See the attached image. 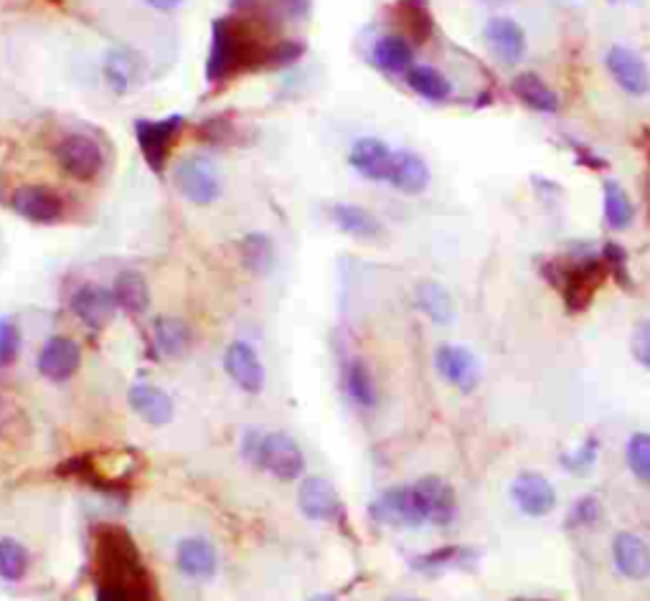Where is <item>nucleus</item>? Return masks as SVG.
<instances>
[{"label": "nucleus", "mask_w": 650, "mask_h": 601, "mask_svg": "<svg viewBox=\"0 0 650 601\" xmlns=\"http://www.w3.org/2000/svg\"><path fill=\"white\" fill-rule=\"evenodd\" d=\"M270 47H264L249 23L242 18H217L211 23V49L207 59L209 84H224L227 79L242 71L267 69Z\"/></svg>", "instance_id": "f257e3e1"}, {"label": "nucleus", "mask_w": 650, "mask_h": 601, "mask_svg": "<svg viewBox=\"0 0 650 601\" xmlns=\"http://www.w3.org/2000/svg\"><path fill=\"white\" fill-rule=\"evenodd\" d=\"M247 454L249 460L260 462L267 472L282 482L298 480L306 470V454H302L300 444L282 432L254 434V442L252 437H247Z\"/></svg>", "instance_id": "f03ea898"}, {"label": "nucleus", "mask_w": 650, "mask_h": 601, "mask_svg": "<svg viewBox=\"0 0 650 601\" xmlns=\"http://www.w3.org/2000/svg\"><path fill=\"white\" fill-rule=\"evenodd\" d=\"M186 128L183 114H171V118L163 120H136V138L138 148L146 158L148 168L153 170L156 176L166 173L168 158H171V150L181 138Z\"/></svg>", "instance_id": "7ed1b4c3"}, {"label": "nucleus", "mask_w": 650, "mask_h": 601, "mask_svg": "<svg viewBox=\"0 0 650 601\" xmlns=\"http://www.w3.org/2000/svg\"><path fill=\"white\" fill-rule=\"evenodd\" d=\"M173 183L186 201L209 206L221 196V178L209 158L189 156L173 168Z\"/></svg>", "instance_id": "20e7f679"}, {"label": "nucleus", "mask_w": 650, "mask_h": 601, "mask_svg": "<svg viewBox=\"0 0 650 601\" xmlns=\"http://www.w3.org/2000/svg\"><path fill=\"white\" fill-rule=\"evenodd\" d=\"M57 160L61 170L74 181H94L104 168V152L87 134H67L57 146Z\"/></svg>", "instance_id": "39448f33"}, {"label": "nucleus", "mask_w": 650, "mask_h": 601, "mask_svg": "<svg viewBox=\"0 0 650 601\" xmlns=\"http://www.w3.org/2000/svg\"><path fill=\"white\" fill-rule=\"evenodd\" d=\"M371 515L379 523L387 525H422L427 523L420 495H417L414 484H402V488H391L371 502Z\"/></svg>", "instance_id": "423d86ee"}, {"label": "nucleus", "mask_w": 650, "mask_h": 601, "mask_svg": "<svg viewBox=\"0 0 650 601\" xmlns=\"http://www.w3.org/2000/svg\"><path fill=\"white\" fill-rule=\"evenodd\" d=\"M13 211L31 223H59L64 219V201L49 186H21L11 199Z\"/></svg>", "instance_id": "0eeeda50"}, {"label": "nucleus", "mask_w": 650, "mask_h": 601, "mask_svg": "<svg viewBox=\"0 0 650 601\" xmlns=\"http://www.w3.org/2000/svg\"><path fill=\"white\" fill-rule=\"evenodd\" d=\"M604 64H608V71L622 92H628L633 97H643L650 92L648 64L633 49L612 47L608 51V57H604Z\"/></svg>", "instance_id": "6e6552de"}, {"label": "nucleus", "mask_w": 650, "mask_h": 601, "mask_svg": "<svg viewBox=\"0 0 650 601\" xmlns=\"http://www.w3.org/2000/svg\"><path fill=\"white\" fill-rule=\"evenodd\" d=\"M79 365H82V351L67 335L49 338L39 353V371L43 379L53 383L69 381L79 371Z\"/></svg>", "instance_id": "1a4fd4ad"}, {"label": "nucleus", "mask_w": 650, "mask_h": 601, "mask_svg": "<svg viewBox=\"0 0 650 601\" xmlns=\"http://www.w3.org/2000/svg\"><path fill=\"white\" fill-rule=\"evenodd\" d=\"M434 365H438L442 379L462 393L476 391V385L480 383V365L468 348L440 345L438 355H434Z\"/></svg>", "instance_id": "9d476101"}, {"label": "nucleus", "mask_w": 650, "mask_h": 601, "mask_svg": "<svg viewBox=\"0 0 650 601\" xmlns=\"http://www.w3.org/2000/svg\"><path fill=\"white\" fill-rule=\"evenodd\" d=\"M394 156L397 152L391 150L384 140L361 138L353 142L349 163L356 173L369 178V181L389 183L391 168H394Z\"/></svg>", "instance_id": "9b49d317"}, {"label": "nucleus", "mask_w": 650, "mask_h": 601, "mask_svg": "<svg viewBox=\"0 0 650 601\" xmlns=\"http://www.w3.org/2000/svg\"><path fill=\"white\" fill-rule=\"evenodd\" d=\"M511 495L521 513L531 518L547 515L557 505V490L539 472H521L511 484Z\"/></svg>", "instance_id": "f8f14e48"}, {"label": "nucleus", "mask_w": 650, "mask_h": 601, "mask_svg": "<svg viewBox=\"0 0 650 601\" xmlns=\"http://www.w3.org/2000/svg\"><path fill=\"white\" fill-rule=\"evenodd\" d=\"M486 43L503 67H516L527 53V33L513 18H491L486 26Z\"/></svg>", "instance_id": "ddd939ff"}, {"label": "nucleus", "mask_w": 650, "mask_h": 601, "mask_svg": "<svg viewBox=\"0 0 650 601\" xmlns=\"http://www.w3.org/2000/svg\"><path fill=\"white\" fill-rule=\"evenodd\" d=\"M114 310H118V300L112 290H104L100 284L79 287L71 298V312L92 330H102L114 318Z\"/></svg>", "instance_id": "4468645a"}, {"label": "nucleus", "mask_w": 650, "mask_h": 601, "mask_svg": "<svg viewBox=\"0 0 650 601\" xmlns=\"http://www.w3.org/2000/svg\"><path fill=\"white\" fill-rule=\"evenodd\" d=\"M224 368L229 373V379L234 381L239 389L247 393H260L264 385V365L260 361V355L249 343H231L224 353Z\"/></svg>", "instance_id": "2eb2a0df"}, {"label": "nucleus", "mask_w": 650, "mask_h": 601, "mask_svg": "<svg viewBox=\"0 0 650 601\" xmlns=\"http://www.w3.org/2000/svg\"><path fill=\"white\" fill-rule=\"evenodd\" d=\"M414 490L417 495H420L427 523L448 525L450 520L456 518L458 510L456 490H452L442 478H422L420 482H414Z\"/></svg>", "instance_id": "dca6fc26"}, {"label": "nucleus", "mask_w": 650, "mask_h": 601, "mask_svg": "<svg viewBox=\"0 0 650 601\" xmlns=\"http://www.w3.org/2000/svg\"><path fill=\"white\" fill-rule=\"evenodd\" d=\"M612 559L626 579L643 581L650 577V545L636 533H618L612 543Z\"/></svg>", "instance_id": "f3484780"}, {"label": "nucleus", "mask_w": 650, "mask_h": 601, "mask_svg": "<svg viewBox=\"0 0 650 601\" xmlns=\"http://www.w3.org/2000/svg\"><path fill=\"white\" fill-rule=\"evenodd\" d=\"M300 510L310 520H333L341 513V498L336 488L323 478H308L298 490Z\"/></svg>", "instance_id": "a211bd4d"}, {"label": "nucleus", "mask_w": 650, "mask_h": 601, "mask_svg": "<svg viewBox=\"0 0 650 601\" xmlns=\"http://www.w3.org/2000/svg\"><path fill=\"white\" fill-rule=\"evenodd\" d=\"M176 563L189 579H211L219 569V555L207 538H186L176 549Z\"/></svg>", "instance_id": "6ab92c4d"}, {"label": "nucleus", "mask_w": 650, "mask_h": 601, "mask_svg": "<svg viewBox=\"0 0 650 601\" xmlns=\"http://www.w3.org/2000/svg\"><path fill=\"white\" fill-rule=\"evenodd\" d=\"M128 401L138 411V417H142L153 427H166L173 419V401L158 385L136 383L128 393Z\"/></svg>", "instance_id": "aec40b11"}, {"label": "nucleus", "mask_w": 650, "mask_h": 601, "mask_svg": "<svg viewBox=\"0 0 650 601\" xmlns=\"http://www.w3.org/2000/svg\"><path fill=\"white\" fill-rule=\"evenodd\" d=\"M389 186H394L397 191L407 196L422 193L427 186H430V168H427L424 160L417 156V152L399 150L394 156V168H391Z\"/></svg>", "instance_id": "412c9836"}, {"label": "nucleus", "mask_w": 650, "mask_h": 601, "mask_svg": "<svg viewBox=\"0 0 650 601\" xmlns=\"http://www.w3.org/2000/svg\"><path fill=\"white\" fill-rule=\"evenodd\" d=\"M412 59H414L412 43H409L404 36L394 33L384 36V39H379L371 49L373 67L389 71V74H402V71L407 74V71L412 69Z\"/></svg>", "instance_id": "4be33fe9"}, {"label": "nucleus", "mask_w": 650, "mask_h": 601, "mask_svg": "<svg viewBox=\"0 0 650 601\" xmlns=\"http://www.w3.org/2000/svg\"><path fill=\"white\" fill-rule=\"evenodd\" d=\"M511 89H513L516 100H519L521 104H527L529 110H537V112L559 110V97L554 89H551L541 77L531 74V71H523V74L513 77Z\"/></svg>", "instance_id": "5701e85b"}, {"label": "nucleus", "mask_w": 650, "mask_h": 601, "mask_svg": "<svg viewBox=\"0 0 650 601\" xmlns=\"http://www.w3.org/2000/svg\"><path fill=\"white\" fill-rule=\"evenodd\" d=\"M112 294L118 300V308H122L130 315H140L150 308V287L146 277L136 269H124L118 274V280L112 284Z\"/></svg>", "instance_id": "b1692460"}, {"label": "nucleus", "mask_w": 650, "mask_h": 601, "mask_svg": "<svg viewBox=\"0 0 650 601\" xmlns=\"http://www.w3.org/2000/svg\"><path fill=\"white\" fill-rule=\"evenodd\" d=\"M331 219L336 227L343 231V234L356 237V239H377L381 234L379 219L369 213L367 209L353 203H336L331 206Z\"/></svg>", "instance_id": "393cba45"}, {"label": "nucleus", "mask_w": 650, "mask_h": 601, "mask_svg": "<svg viewBox=\"0 0 650 601\" xmlns=\"http://www.w3.org/2000/svg\"><path fill=\"white\" fill-rule=\"evenodd\" d=\"M417 304L438 325H450L452 318H456V302L440 282L427 280L417 284Z\"/></svg>", "instance_id": "a878e982"}, {"label": "nucleus", "mask_w": 650, "mask_h": 601, "mask_svg": "<svg viewBox=\"0 0 650 601\" xmlns=\"http://www.w3.org/2000/svg\"><path fill=\"white\" fill-rule=\"evenodd\" d=\"M153 335L160 353L168 358H181L191 345V330L181 318L160 315L153 322Z\"/></svg>", "instance_id": "bb28decb"}, {"label": "nucleus", "mask_w": 650, "mask_h": 601, "mask_svg": "<svg viewBox=\"0 0 650 601\" xmlns=\"http://www.w3.org/2000/svg\"><path fill=\"white\" fill-rule=\"evenodd\" d=\"M567 302L572 308H582V304L592 298V290L600 282V264L598 262H580L567 267Z\"/></svg>", "instance_id": "cd10ccee"}, {"label": "nucleus", "mask_w": 650, "mask_h": 601, "mask_svg": "<svg viewBox=\"0 0 650 601\" xmlns=\"http://www.w3.org/2000/svg\"><path fill=\"white\" fill-rule=\"evenodd\" d=\"M407 84L412 87L424 100L430 102H444L452 94V84L444 79L438 69L432 67H412L407 71Z\"/></svg>", "instance_id": "c85d7f7f"}, {"label": "nucleus", "mask_w": 650, "mask_h": 601, "mask_svg": "<svg viewBox=\"0 0 650 601\" xmlns=\"http://www.w3.org/2000/svg\"><path fill=\"white\" fill-rule=\"evenodd\" d=\"M346 391H349V397L353 399V403H359V407L363 409L377 407V399H379L377 383H373L369 365L359 361V358L346 368Z\"/></svg>", "instance_id": "c756f323"}, {"label": "nucleus", "mask_w": 650, "mask_h": 601, "mask_svg": "<svg viewBox=\"0 0 650 601\" xmlns=\"http://www.w3.org/2000/svg\"><path fill=\"white\" fill-rule=\"evenodd\" d=\"M604 221L610 229H628L633 221V203H630L628 193L616 181L604 183Z\"/></svg>", "instance_id": "7c9ffc66"}, {"label": "nucleus", "mask_w": 650, "mask_h": 601, "mask_svg": "<svg viewBox=\"0 0 650 601\" xmlns=\"http://www.w3.org/2000/svg\"><path fill=\"white\" fill-rule=\"evenodd\" d=\"M242 262L252 274H267L272 267V259H274V249H272V241L270 237L264 234H249L242 241Z\"/></svg>", "instance_id": "2f4dec72"}, {"label": "nucleus", "mask_w": 650, "mask_h": 601, "mask_svg": "<svg viewBox=\"0 0 650 601\" xmlns=\"http://www.w3.org/2000/svg\"><path fill=\"white\" fill-rule=\"evenodd\" d=\"M29 571V551L13 538L0 541V579L3 581H21Z\"/></svg>", "instance_id": "473e14b6"}, {"label": "nucleus", "mask_w": 650, "mask_h": 601, "mask_svg": "<svg viewBox=\"0 0 650 601\" xmlns=\"http://www.w3.org/2000/svg\"><path fill=\"white\" fill-rule=\"evenodd\" d=\"M476 551L470 549H460V545H450V549H440V551H432L427 555H420V559H414V569L417 571H444V569H456L462 567V563L473 561L476 559Z\"/></svg>", "instance_id": "72a5a7b5"}, {"label": "nucleus", "mask_w": 650, "mask_h": 601, "mask_svg": "<svg viewBox=\"0 0 650 601\" xmlns=\"http://www.w3.org/2000/svg\"><path fill=\"white\" fill-rule=\"evenodd\" d=\"M397 11H399V18H402V23L407 26V31L412 33L417 41L430 39L432 16L430 11H427L424 0H402Z\"/></svg>", "instance_id": "f704fd0d"}, {"label": "nucleus", "mask_w": 650, "mask_h": 601, "mask_svg": "<svg viewBox=\"0 0 650 601\" xmlns=\"http://www.w3.org/2000/svg\"><path fill=\"white\" fill-rule=\"evenodd\" d=\"M628 464L638 480L650 484V434H636L628 442Z\"/></svg>", "instance_id": "c9c22d12"}, {"label": "nucleus", "mask_w": 650, "mask_h": 601, "mask_svg": "<svg viewBox=\"0 0 650 601\" xmlns=\"http://www.w3.org/2000/svg\"><path fill=\"white\" fill-rule=\"evenodd\" d=\"M104 77L107 84H110L114 92L124 94L132 84V67L130 59L124 53H107L104 59Z\"/></svg>", "instance_id": "e433bc0d"}, {"label": "nucleus", "mask_w": 650, "mask_h": 601, "mask_svg": "<svg viewBox=\"0 0 650 601\" xmlns=\"http://www.w3.org/2000/svg\"><path fill=\"white\" fill-rule=\"evenodd\" d=\"M21 351V330L13 320L0 318V368L11 365Z\"/></svg>", "instance_id": "4c0bfd02"}, {"label": "nucleus", "mask_w": 650, "mask_h": 601, "mask_svg": "<svg viewBox=\"0 0 650 601\" xmlns=\"http://www.w3.org/2000/svg\"><path fill=\"white\" fill-rule=\"evenodd\" d=\"M306 53V43L302 41H278L272 43L270 59H267V69H284L292 67Z\"/></svg>", "instance_id": "58836bf2"}, {"label": "nucleus", "mask_w": 650, "mask_h": 601, "mask_svg": "<svg viewBox=\"0 0 650 601\" xmlns=\"http://www.w3.org/2000/svg\"><path fill=\"white\" fill-rule=\"evenodd\" d=\"M602 515V508L598 498H582L577 505L572 508V513L567 515V525L569 528H584V525H592L598 523Z\"/></svg>", "instance_id": "ea45409f"}, {"label": "nucleus", "mask_w": 650, "mask_h": 601, "mask_svg": "<svg viewBox=\"0 0 650 601\" xmlns=\"http://www.w3.org/2000/svg\"><path fill=\"white\" fill-rule=\"evenodd\" d=\"M594 460H598V442H594V439H587L580 450L564 457V468L574 474H584V472L592 470Z\"/></svg>", "instance_id": "a19ab883"}, {"label": "nucleus", "mask_w": 650, "mask_h": 601, "mask_svg": "<svg viewBox=\"0 0 650 601\" xmlns=\"http://www.w3.org/2000/svg\"><path fill=\"white\" fill-rule=\"evenodd\" d=\"M231 138V124L227 118H211L199 124V140L207 142V146H224Z\"/></svg>", "instance_id": "79ce46f5"}, {"label": "nucleus", "mask_w": 650, "mask_h": 601, "mask_svg": "<svg viewBox=\"0 0 650 601\" xmlns=\"http://www.w3.org/2000/svg\"><path fill=\"white\" fill-rule=\"evenodd\" d=\"M633 355L640 365H646L650 371V320L638 322L636 333H633Z\"/></svg>", "instance_id": "37998d69"}, {"label": "nucleus", "mask_w": 650, "mask_h": 601, "mask_svg": "<svg viewBox=\"0 0 650 601\" xmlns=\"http://www.w3.org/2000/svg\"><path fill=\"white\" fill-rule=\"evenodd\" d=\"M97 601H130V594L120 587H102L100 594H97Z\"/></svg>", "instance_id": "c03bdc74"}, {"label": "nucleus", "mask_w": 650, "mask_h": 601, "mask_svg": "<svg viewBox=\"0 0 650 601\" xmlns=\"http://www.w3.org/2000/svg\"><path fill=\"white\" fill-rule=\"evenodd\" d=\"M280 6L290 16H306L308 8H310V0H280Z\"/></svg>", "instance_id": "a18cd8bd"}, {"label": "nucleus", "mask_w": 650, "mask_h": 601, "mask_svg": "<svg viewBox=\"0 0 650 601\" xmlns=\"http://www.w3.org/2000/svg\"><path fill=\"white\" fill-rule=\"evenodd\" d=\"M150 8H156V11H173L183 3V0H146Z\"/></svg>", "instance_id": "49530a36"}, {"label": "nucleus", "mask_w": 650, "mask_h": 601, "mask_svg": "<svg viewBox=\"0 0 650 601\" xmlns=\"http://www.w3.org/2000/svg\"><path fill=\"white\" fill-rule=\"evenodd\" d=\"M252 3H254V0H231V6H234V8H247Z\"/></svg>", "instance_id": "de8ad7c7"}, {"label": "nucleus", "mask_w": 650, "mask_h": 601, "mask_svg": "<svg viewBox=\"0 0 650 601\" xmlns=\"http://www.w3.org/2000/svg\"><path fill=\"white\" fill-rule=\"evenodd\" d=\"M310 601H338V599L331 597V594H318V597H313Z\"/></svg>", "instance_id": "09e8293b"}, {"label": "nucleus", "mask_w": 650, "mask_h": 601, "mask_svg": "<svg viewBox=\"0 0 650 601\" xmlns=\"http://www.w3.org/2000/svg\"><path fill=\"white\" fill-rule=\"evenodd\" d=\"M391 601H420V599H391Z\"/></svg>", "instance_id": "8fccbe9b"}, {"label": "nucleus", "mask_w": 650, "mask_h": 601, "mask_svg": "<svg viewBox=\"0 0 650 601\" xmlns=\"http://www.w3.org/2000/svg\"><path fill=\"white\" fill-rule=\"evenodd\" d=\"M612 3H618V0H612Z\"/></svg>", "instance_id": "3c124183"}]
</instances>
